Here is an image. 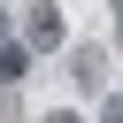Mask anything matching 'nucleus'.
<instances>
[{"instance_id":"obj_4","label":"nucleus","mask_w":123,"mask_h":123,"mask_svg":"<svg viewBox=\"0 0 123 123\" xmlns=\"http://www.w3.org/2000/svg\"><path fill=\"white\" fill-rule=\"evenodd\" d=\"M100 123H123V92H108V100H100Z\"/></svg>"},{"instance_id":"obj_7","label":"nucleus","mask_w":123,"mask_h":123,"mask_svg":"<svg viewBox=\"0 0 123 123\" xmlns=\"http://www.w3.org/2000/svg\"><path fill=\"white\" fill-rule=\"evenodd\" d=\"M108 8H115V31H123V0H108Z\"/></svg>"},{"instance_id":"obj_6","label":"nucleus","mask_w":123,"mask_h":123,"mask_svg":"<svg viewBox=\"0 0 123 123\" xmlns=\"http://www.w3.org/2000/svg\"><path fill=\"white\" fill-rule=\"evenodd\" d=\"M8 31H15V15H8V8H0V46H8Z\"/></svg>"},{"instance_id":"obj_5","label":"nucleus","mask_w":123,"mask_h":123,"mask_svg":"<svg viewBox=\"0 0 123 123\" xmlns=\"http://www.w3.org/2000/svg\"><path fill=\"white\" fill-rule=\"evenodd\" d=\"M38 123H85V115H77V108H46Z\"/></svg>"},{"instance_id":"obj_2","label":"nucleus","mask_w":123,"mask_h":123,"mask_svg":"<svg viewBox=\"0 0 123 123\" xmlns=\"http://www.w3.org/2000/svg\"><path fill=\"white\" fill-rule=\"evenodd\" d=\"M69 69H77V85L108 92V46H77V54H69Z\"/></svg>"},{"instance_id":"obj_1","label":"nucleus","mask_w":123,"mask_h":123,"mask_svg":"<svg viewBox=\"0 0 123 123\" xmlns=\"http://www.w3.org/2000/svg\"><path fill=\"white\" fill-rule=\"evenodd\" d=\"M62 38H69V31H62V8H54V0H38V8L23 15V46H31V54H54Z\"/></svg>"},{"instance_id":"obj_3","label":"nucleus","mask_w":123,"mask_h":123,"mask_svg":"<svg viewBox=\"0 0 123 123\" xmlns=\"http://www.w3.org/2000/svg\"><path fill=\"white\" fill-rule=\"evenodd\" d=\"M31 77V46H0V85H23Z\"/></svg>"}]
</instances>
